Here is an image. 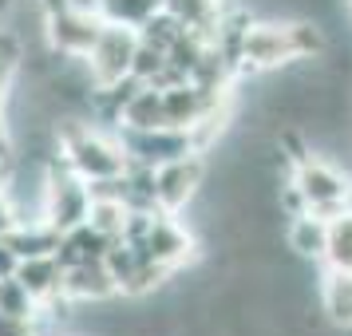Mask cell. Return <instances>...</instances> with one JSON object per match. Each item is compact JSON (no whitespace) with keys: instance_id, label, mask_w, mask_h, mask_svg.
Here are the masks:
<instances>
[{"instance_id":"obj_1","label":"cell","mask_w":352,"mask_h":336,"mask_svg":"<svg viewBox=\"0 0 352 336\" xmlns=\"http://www.w3.org/2000/svg\"><path fill=\"white\" fill-rule=\"evenodd\" d=\"M289 178L301 190L305 206L313 210V214H320V218H336L340 210H349L352 175L340 162L329 159V155H320V150L301 155V159L289 166Z\"/></svg>"},{"instance_id":"obj_2","label":"cell","mask_w":352,"mask_h":336,"mask_svg":"<svg viewBox=\"0 0 352 336\" xmlns=\"http://www.w3.org/2000/svg\"><path fill=\"white\" fill-rule=\"evenodd\" d=\"M297 60L301 52H297L293 20H250V28L241 32V71L245 76L285 71Z\"/></svg>"},{"instance_id":"obj_3","label":"cell","mask_w":352,"mask_h":336,"mask_svg":"<svg viewBox=\"0 0 352 336\" xmlns=\"http://www.w3.org/2000/svg\"><path fill=\"white\" fill-rule=\"evenodd\" d=\"M40 218H44L56 234H67V229L83 225L91 218V182H83L80 175H72L64 162H52Z\"/></svg>"},{"instance_id":"obj_4","label":"cell","mask_w":352,"mask_h":336,"mask_svg":"<svg viewBox=\"0 0 352 336\" xmlns=\"http://www.w3.org/2000/svg\"><path fill=\"white\" fill-rule=\"evenodd\" d=\"M135 52H139V32L123 28V24H107L99 32L96 48L83 60L96 87H115L123 80H135Z\"/></svg>"},{"instance_id":"obj_5","label":"cell","mask_w":352,"mask_h":336,"mask_svg":"<svg viewBox=\"0 0 352 336\" xmlns=\"http://www.w3.org/2000/svg\"><path fill=\"white\" fill-rule=\"evenodd\" d=\"M210 178L206 155H186V159L162 162L155 166V202L162 214H186L194 206V198L202 194Z\"/></svg>"},{"instance_id":"obj_6","label":"cell","mask_w":352,"mask_h":336,"mask_svg":"<svg viewBox=\"0 0 352 336\" xmlns=\"http://www.w3.org/2000/svg\"><path fill=\"white\" fill-rule=\"evenodd\" d=\"M103 28H107V20L99 16L96 8L72 0V4L56 8L48 16V44L64 60H87V52L96 48V40Z\"/></svg>"},{"instance_id":"obj_7","label":"cell","mask_w":352,"mask_h":336,"mask_svg":"<svg viewBox=\"0 0 352 336\" xmlns=\"http://www.w3.org/2000/svg\"><path fill=\"white\" fill-rule=\"evenodd\" d=\"M123 143H127L131 162L139 166H162V162L186 159V155H198L190 131L182 127H155V131H119Z\"/></svg>"},{"instance_id":"obj_8","label":"cell","mask_w":352,"mask_h":336,"mask_svg":"<svg viewBox=\"0 0 352 336\" xmlns=\"http://www.w3.org/2000/svg\"><path fill=\"white\" fill-rule=\"evenodd\" d=\"M64 297L72 304H103L119 297V285H115L107 261H80V265H67L64 277Z\"/></svg>"},{"instance_id":"obj_9","label":"cell","mask_w":352,"mask_h":336,"mask_svg":"<svg viewBox=\"0 0 352 336\" xmlns=\"http://www.w3.org/2000/svg\"><path fill=\"white\" fill-rule=\"evenodd\" d=\"M64 277H67V265L60 261V254H44V257H24L16 269V281L28 293L40 309L64 301Z\"/></svg>"},{"instance_id":"obj_10","label":"cell","mask_w":352,"mask_h":336,"mask_svg":"<svg viewBox=\"0 0 352 336\" xmlns=\"http://www.w3.org/2000/svg\"><path fill=\"white\" fill-rule=\"evenodd\" d=\"M155 127H170L166 123V99L162 87L155 83H135L119 107V131H155Z\"/></svg>"},{"instance_id":"obj_11","label":"cell","mask_w":352,"mask_h":336,"mask_svg":"<svg viewBox=\"0 0 352 336\" xmlns=\"http://www.w3.org/2000/svg\"><path fill=\"white\" fill-rule=\"evenodd\" d=\"M285 249L301 261H313V265H324V245H329V218H320L313 210H305L297 218H289L285 229Z\"/></svg>"},{"instance_id":"obj_12","label":"cell","mask_w":352,"mask_h":336,"mask_svg":"<svg viewBox=\"0 0 352 336\" xmlns=\"http://www.w3.org/2000/svg\"><path fill=\"white\" fill-rule=\"evenodd\" d=\"M317 304L336 333H352V269H324L320 273Z\"/></svg>"},{"instance_id":"obj_13","label":"cell","mask_w":352,"mask_h":336,"mask_svg":"<svg viewBox=\"0 0 352 336\" xmlns=\"http://www.w3.org/2000/svg\"><path fill=\"white\" fill-rule=\"evenodd\" d=\"M60 238L64 234H56L44 218H20L12 225V234H8V245L24 257H44V254H60Z\"/></svg>"},{"instance_id":"obj_14","label":"cell","mask_w":352,"mask_h":336,"mask_svg":"<svg viewBox=\"0 0 352 336\" xmlns=\"http://www.w3.org/2000/svg\"><path fill=\"white\" fill-rule=\"evenodd\" d=\"M111 245H115V241L107 238V234H99L91 222H83V225L67 229L64 238H60V261H64V265H80V261H103Z\"/></svg>"},{"instance_id":"obj_15","label":"cell","mask_w":352,"mask_h":336,"mask_svg":"<svg viewBox=\"0 0 352 336\" xmlns=\"http://www.w3.org/2000/svg\"><path fill=\"white\" fill-rule=\"evenodd\" d=\"M159 8H166V0H99V16L107 24H123V28H135V32Z\"/></svg>"},{"instance_id":"obj_16","label":"cell","mask_w":352,"mask_h":336,"mask_svg":"<svg viewBox=\"0 0 352 336\" xmlns=\"http://www.w3.org/2000/svg\"><path fill=\"white\" fill-rule=\"evenodd\" d=\"M324 269H352V210H340L336 218H329Z\"/></svg>"},{"instance_id":"obj_17","label":"cell","mask_w":352,"mask_h":336,"mask_svg":"<svg viewBox=\"0 0 352 336\" xmlns=\"http://www.w3.org/2000/svg\"><path fill=\"white\" fill-rule=\"evenodd\" d=\"M131 214H135V210H131L123 198H91V218H87V222L96 225L99 234H107L111 241H119L127 234Z\"/></svg>"},{"instance_id":"obj_18","label":"cell","mask_w":352,"mask_h":336,"mask_svg":"<svg viewBox=\"0 0 352 336\" xmlns=\"http://www.w3.org/2000/svg\"><path fill=\"white\" fill-rule=\"evenodd\" d=\"M0 313L8 317H40V304L32 301V293L20 285L16 277L0 281Z\"/></svg>"},{"instance_id":"obj_19","label":"cell","mask_w":352,"mask_h":336,"mask_svg":"<svg viewBox=\"0 0 352 336\" xmlns=\"http://www.w3.org/2000/svg\"><path fill=\"white\" fill-rule=\"evenodd\" d=\"M0 336H44L36 317H8L0 313Z\"/></svg>"},{"instance_id":"obj_20","label":"cell","mask_w":352,"mask_h":336,"mask_svg":"<svg viewBox=\"0 0 352 336\" xmlns=\"http://www.w3.org/2000/svg\"><path fill=\"white\" fill-rule=\"evenodd\" d=\"M16 269H20V254L8 245V238H0V281L16 277Z\"/></svg>"},{"instance_id":"obj_21","label":"cell","mask_w":352,"mask_h":336,"mask_svg":"<svg viewBox=\"0 0 352 336\" xmlns=\"http://www.w3.org/2000/svg\"><path fill=\"white\" fill-rule=\"evenodd\" d=\"M16 222H20V214H16V206H12V198H8V194H0V238H8Z\"/></svg>"},{"instance_id":"obj_22","label":"cell","mask_w":352,"mask_h":336,"mask_svg":"<svg viewBox=\"0 0 352 336\" xmlns=\"http://www.w3.org/2000/svg\"><path fill=\"white\" fill-rule=\"evenodd\" d=\"M349 210H352V194H349Z\"/></svg>"}]
</instances>
